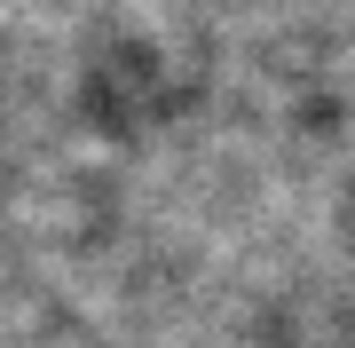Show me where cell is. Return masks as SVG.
<instances>
[{
	"instance_id": "6da1fadb",
	"label": "cell",
	"mask_w": 355,
	"mask_h": 348,
	"mask_svg": "<svg viewBox=\"0 0 355 348\" xmlns=\"http://www.w3.org/2000/svg\"><path fill=\"white\" fill-rule=\"evenodd\" d=\"M347 198H355V167H347Z\"/></svg>"
}]
</instances>
